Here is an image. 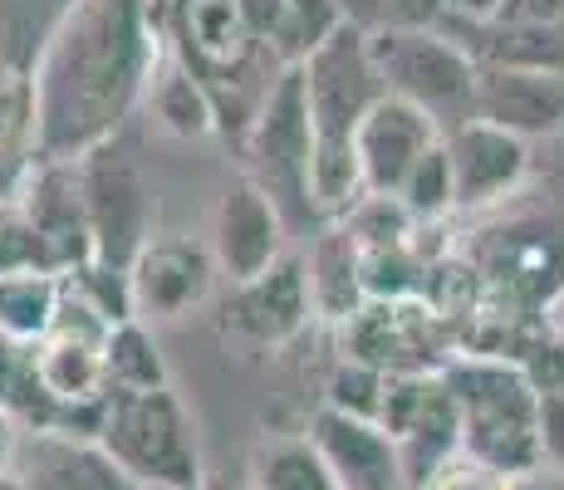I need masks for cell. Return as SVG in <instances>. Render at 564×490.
<instances>
[{"instance_id": "10", "label": "cell", "mask_w": 564, "mask_h": 490, "mask_svg": "<svg viewBox=\"0 0 564 490\" xmlns=\"http://www.w3.org/2000/svg\"><path fill=\"white\" fill-rule=\"evenodd\" d=\"M212 265L216 275H226L231 285H251L270 265L290 255L285 250V206L275 202L251 172L226 182L221 202L212 216Z\"/></svg>"}, {"instance_id": "9", "label": "cell", "mask_w": 564, "mask_h": 490, "mask_svg": "<svg viewBox=\"0 0 564 490\" xmlns=\"http://www.w3.org/2000/svg\"><path fill=\"white\" fill-rule=\"evenodd\" d=\"M339 358L373 373H437L447 363V324L422 300H364L339 324Z\"/></svg>"}, {"instance_id": "42", "label": "cell", "mask_w": 564, "mask_h": 490, "mask_svg": "<svg viewBox=\"0 0 564 490\" xmlns=\"http://www.w3.org/2000/svg\"><path fill=\"white\" fill-rule=\"evenodd\" d=\"M0 490H20V486L15 481H0Z\"/></svg>"}, {"instance_id": "11", "label": "cell", "mask_w": 564, "mask_h": 490, "mask_svg": "<svg viewBox=\"0 0 564 490\" xmlns=\"http://www.w3.org/2000/svg\"><path fill=\"white\" fill-rule=\"evenodd\" d=\"M10 196L25 211L30 231L40 236L54 275L89 265V216H84V192H79V157H30L25 172L10 182Z\"/></svg>"}, {"instance_id": "29", "label": "cell", "mask_w": 564, "mask_h": 490, "mask_svg": "<svg viewBox=\"0 0 564 490\" xmlns=\"http://www.w3.org/2000/svg\"><path fill=\"white\" fill-rule=\"evenodd\" d=\"M339 226L354 236V246H359V250L412 246V231H417V221L408 216V206L398 202V196H378V192H364L359 202L349 206V216H344Z\"/></svg>"}, {"instance_id": "8", "label": "cell", "mask_w": 564, "mask_h": 490, "mask_svg": "<svg viewBox=\"0 0 564 490\" xmlns=\"http://www.w3.org/2000/svg\"><path fill=\"white\" fill-rule=\"evenodd\" d=\"M246 157H251V177L275 196L280 206L300 202L310 211V162H314V128L305 104V74L300 64L280 69L260 98L251 128H246Z\"/></svg>"}, {"instance_id": "38", "label": "cell", "mask_w": 564, "mask_h": 490, "mask_svg": "<svg viewBox=\"0 0 564 490\" xmlns=\"http://www.w3.org/2000/svg\"><path fill=\"white\" fill-rule=\"evenodd\" d=\"M452 6V15H462L466 25H486V20L496 15V6H501V0H447Z\"/></svg>"}, {"instance_id": "26", "label": "cell", "mask_w": 564, "mask_h": 490, "mask_svg": "<svg viewBox=\"0 0 564 490\" xmlns=\"http://www.w3.org/2000/svg\"><path fill=\"white\" fill-rule=\"evenodd\" d=\"M398 202L408 206V216L417 226H432V221H452L457 216V177H452V152H447V138L432 143L412 162V172L398 187Z\"/></svg>"}, {"instance_id": "14", "label": "cell", "mask_w": 564, "mask_h": 490, "mask_svg": "<svg viewBox=\"0 0 564 490\" xmlns=\"http://www.w3.org/2000/svg\"><path fill=\"white\" fill-rule=\"evenodd\" d=\"M319 466L329 471V481L339 490H403V466H398V446L378 422L339 412L329 402H319L310 417V427L300 432Z\"/></svg>"}, {"instance_id": "5", "label": "cell", "mask_w": 564, "mask_h": 490, "mask_svg": "<svg viewBox=\"0 0 564 490\" xmlns=\"http://www.w3.org/2000/svg\"><path fill=\"white\" fill-rule=\"evenodd\" d=\"M79 192H84V216H89L94 265L128 275L133 255L158 236L153 231L158 202L153 187H148L143 162L123 143V133L79 157Z\"/></svg>"}, {"instance_id": "21", "label": "cell", "mask_w": 564, "mask_h": 490, "mask_svg": "<svg viewBox=\"0 0 564 490\" xmlns=\"http://www.w3.org/2000/svg\"><path fill=\"white\" fill-rule=\"evenodd\" d=\"M305 265V290H310V309L314 319L334 324L339 329L354 309L364 304V285H359V246L344 231L339 221L324 226V236L310 246V255L300 260Z\"/></svg>"}, {"instance_id": "41", "label": "cell", "mask_w": 564, "mask_h": 490, "mask_svg": "<svg viewBox=\"0 0 564 490\" xmlns=\"http://www.w3.org/2000/svg\"><path fill=\"white\" fill-rule=\"evenodd\" d=\"M545 486L550 490H564V476H545Z\"/></svg>"}, {"instance_id": "27", "label": "cell", "mask_w": 564, "mask_h": 490, "mask_svg": "<svg viewBox=\"0 0 564 490\" xmlns=\"http://www.w3.org/2000/svg\"><path fill=\"white\" fill-rule=\"evenodd\" d=\"M359 285L364 300H422L427 265L412 255V246L359 250Z\"/></svg>"}, {"instance_id": "40", "label": "cell", "mask_w": 564, "mask_h": 490, "mask_svg": "<svg viewBox=\"0 0 564 490\" xmlns=\"http://www.w3.org/2000/svg\"><path fill=\"white\" fill-rule=\"evenodd\" d=\"M506 490H550V486H545V471H530V476H511Z\"/></svg>"}, {"instance_id": "25", "label": "cell", "mask_w": 564, "mask_h": 490, "mask_svg": "<svg viewBox=\"0 0 564 490\" xmlns=\"http://www.w3.org/2000/svg\"><path fill=\"white\" fill-rule=\"evenodd\" d=\"M35 157V94L30 74L0 59V182L20 177Z\"/></svg>"}, {"instance_id": "7", "label": "cell", "mask_w": 564, "mask_h": 490, "mask_svg": "<svg viewBox=\"0 0 564 490\" xmlns=\"http://www.w3.org/2000/svg\"><path fill=\"white\" fill-rule=\"evenodd\" d=\"M104 334H108L104 314L64 285L59 319H54V329L45 339L30 348V368H35V383L54 407V422L84 417V412L104 407V398H108Z\"/></svg>"}, {"instance_id": "20", "label": "cell", "mask_w": 564, "mask_h": 490, "mask_svg": "<svg viewBox=\"0 0 564 490\" xmlns=\"http://www.w3.org/2000/svg\"><path fill=\"white\" fill-rule=\"evenodd\" d=\"M148 113L158 118V128L167 138H182V143H202L221 128V108H216V94L212 84L182 59L177 50L162 59V69L153 74L148 84Z\"/></svg>"}, {"instance_id": "3", "label": "cell", "mask_w": 564, "mask_h": 490, "mask_svg": "<svg viewBox=\"0 0 564 490\" xmlns=\"http://www.w3.org/2000/svg\"><path fill=\"white\" fill-rule=\"evenodd\" d=\"M442 383L452 388L462 412V456L481 461L496 476L540 471L535 442V402L540 392L511 358L491 353H452L442 363Z\"/></svg>"}, {"instance_id": "35", "label": "cell", "mask_w": 564, "mask_h": 490, "mask_svg": "<svg viewBox=\"0 0 564 490\" xmlns=\"http://www.w3.org/2000/svg\"><path fill=\"white\" fill-rule=\"evenodd\" d=\"M422 490H506V476L486 471V466L471 461V456H452Z\"/></svg>"}, {"instance_id": "28", "label": "cell", "mask_w": 564, "mask_h": 490, "mask_svg": "<svg viewBox=\"0 0 564 490\" xmlns=\"http://www.w3.org/2000/svg\"><path fill=\"white\" fill-rule=\"evenodd\" d=\"M0 407L20 422V427H54V407L45 402V392L35 383L30 368V348L0 339Z\"/></svg>"}, {"instance_id": "37", "label": "cell", "mask_w": 564, "mask_h": 490, "mask_svg": "<svg viewBox=\"0 0 564 490\" xmlns=\"http://www.w3.org/2000/svg\"><path fill=\"white\" fill-rule=\"evenodd\" d=\"M20 437H25V427H20V422L10 417L6 407H0V481H10V466H15Z\"/></svg>"}, {"instance_id": "43", "label": "cell", "mask_w": 564, "mask_h": 490, "mask_svg": "<svg viewBox=\"0 0 564 490\" xmlns=\"http://www.w3.org/2000/svg\"><path fill=\"white\" fill-rule=\"evenodd\" d=\"M246 490H251V486H246Z\"/></svg>"}, {"instance_id": "32", "label": "cell", "mask_w": 564, "mask_h": 490, "mask_svg": "<svg viewBox=\"0 0 564 490\" xmlns=\"http://www.w3.org/2000/svg\"><path fill=\"white\" fill-rule=\"evenodd\" d=\"M535 442H540V471L564 476V388L540 392V402H535Z\"/></svg>"}, {"instance_id": "31", "label": "cell", "mask_w": 564, "mask_h": 490, "mask_svg": "<svg viewBox=\"0 0 564 490\" xmlns=\"http://www.w3.org/2000/svg\"><path fill=\"white\" fill-rule=\"evenodd\" d=\"M383 378H388V373H373V368L339 363V373L329 378V392H324V402H329V407H339V412H354V417H368V422H373L378 392H383Z\"/></svg>"}, {"instance_id": "22", "label": "cell", "mask_w": 564, "mask_h": 490, "mask_svg": "<svg viewBox=\"0 0 564 490\" xmlns=\"http://www.w3.org/2000/svg\"><path fill=\"white\" fill-rule=\"evenodd\" d=\"M256 45L275 54L280 69L300 64L305 54L339 25V6L334 0H246Z\"/></svg>"}, {"instance_id": "12", "label": "cell", "mask_w": 564, "mask_h": 490, "mask_svg": "<svg viewBox=\"0 0 564 490\" xmlns=\"http://www.w3.org/2000/svg\"><path fill=\"white\" fill-rule=\"evenodd\" d=\"M212 250L192 236H153L128 265V309L143 324L187 319L212 300Z\"/></svg>"}, {"instance_id": "18", "label": "cell", "mask_w": 564, "mask_h": 490, "mask_svg": "<svg viewBox=\"0 0 564 490\" xmlns=\"http://www.w3.org/2000/svg\"><path fill=\"white\" fill-rule=\"evenodd\" d=\"M452 152V177H457V211H481L506 196L520 192V182L530 177V143H520L516 133L481 118H466L447 133Z\"/></svg>"}, {"instance_id": "2", "label": "cell", "mask_w": 564, "mask_h": 490, "mask_svg": "<svg viewBox=\"0 0 564 490\" xmlns=\"http://www.w3.org/2000/svg\"><path fill=\"white\" fill-rule=\"evenodd\" d=\"M305 74V104L314 128V162H310V211L324 226L344 221L349 206L364 196L359 162H354V128L368 113L383 79L368 59V40L354 25H334L329 35L300 59Z\"/></svg>"}, {"instance_id": "16", "label": "cell", "mask_w": 564, "mask_h": 490, "mask_svg": "<svg viewBox=\"0 0 564 490\" xmlns=\"http://www.w3.org/2000/svg\"><path fill=\"white\" fill-rule=\"evenodd\" d=\"M471 118L506 128L520 143L555 138L564 128V74L511 69V64H476Z\"/></svg>"}, {"instance_id": "33", "label": "cell", "mask_w": 564, "mask_h": 490, "mask_svg": "<svg viewBox=\"0 0 564 490\" xmlns=\"http://www.w3.org/2000/svg\"><path fill=\"white\" fill-rule=\"evenodd\" d=\"M452 6L447 0H388L383 20L373 30H403V35H427V30H447Z\"/></svg>"}, {"instance_id": "6", "label": "cell", "mask_w": 564, "mask_h": 490, "mask_svg": "<svg viewBox=\"0 0 564 490\" xmlns=\"http://www.w3.org/2000/svg\"><path fill=\"white\" fill-rule=\"evenodd\" d=\"M368 59H373L383 94H398L408 104L427 108L432 118H471L476 94V59L452 30L403 35V30H364Z\"/></svg>"}, {"instance_id": "15", "label": "cell", "mask_w": 564, "mask_h": 490, "mask_svg": "<svg viewBox=\"0 0 564 490\" xmlns=\"http://www.w3.org/2000/svg\"><path fill=\"white\" fill-rule=\"evenodd\" d=\"M310 324H314V309H310V290H305V265H300L295 255L270 265L251 285H231L226 329L241 344L260 348V353L290 348Z\"/></svg>"}, {"instance_id": "4", "label": "cell", "mask_w": 564, "mask_h": 490, "mask_svg": "<svg viewBox=\"0 0 564 490\" xmlns=\"http://www.w3.org/2000/svg\"><path fill=\"white\" fill-rule=\"evenodd\" d=\"M94 442L133 486L148 490H202L197 432L172 388L108 392Z\"/></svg>"}, {"instance_id": "13", "label": "cell", "mask_w": 564, "mask_h": 490, "mask_svg": "<svg viewBox=\"0 0 564 490\" xmlns=\"http://www.w3.org/2000/svg\"><path fill=\"white\" fill-rule=\"evenodd\" d=\"M442 138L447 133H442V123L427 108L408 104L398 94H378L368 104V113L359 118V128H354V162H359L364 192L398 196L412 162L432 143H442Z\"/></svg>"}, {"instance_id": "17", "label": "cell", "mask_w": 564, "mask_h": 490, "mask_svg": "<svg viewBox=\"0 0 564 490\" xmlns=\"http://www.w3.org/2000/svg\"><path fill=\"white\" fill-rule=\"evenodd\" d=\"M10 481L20 490H133L89 432L69 427H30L20 437Z\"/></svg>"}, {"instance_id": "36", "label": "cell", "mask_w": 564, "mask_h": 490, "mask_svg": "<svg viewBox=\"0 0 564 490\" xmlns=\"http://www.w3.org/2000/svg\"><path fill=\"white\" fill-rule=\"evenodd\" d=\"M334 6H339V20H344V25H354V30H373L378 20H383L388 0H334Z\"/></svg>"}, {"instance_id": "39", "label": "cell", "mask_w": 564, "mask_h": 490, "mask_svg": "<svg viewBox=\"0 0 564 490\" xmlns=\"http://www.w3.org/2000/svg\"><path fill=\"white\" fill-rule=\"evenodd\" d=\"M545 324H550V339H555L564 348V285L555 290V300H550V309H545Z\"/></svg>"}, {"instance_id": "30", "label": "cell", "mask_w": 564, "mask_h": 490, "mask_svg": "<svg viewBox=\"0 0 564 490\" xmlns=\"http://www.w3.org/2000/svg\"><path fill=\"white\" fill-rule=\"evenodd\" d=\"M15 270H50L40 236L30 231L25 211L15 206V196L0 192V280L15 275Z\"/></svg>"}, {"instance_id": "23", "label": "cell", "mask_w": 564, "mask_h": 490, "mask_svg": "<svg viewBox=\"0 0 564 490\" xmlns=\"http://www.w3.org/2000/svg\"><path fill=\"white\" fill-rule=\"evenodd\" d=\"M64 275L54 270H15L0 280V339L35 348L59 319Z\"/></svg>"}, {"instance_id": "19", "label": "cell", "mask_w": 564, "mask_h": 490, "mask_svg": "<svg viewBox=\"0 0 564 490\" xmlns=\"http://www.w3.org/2000/svg\"><path fill=\"white\" fill-rule=\"evenodd\" d=\"M177 54L202 79H231L256 59V30L246 0H177Z\"/></svg>"}, {"instance_id": "1", "label": "cell", "mask_w": 564, "mask_h": 490, "mask_svg": "<svg viewBox=\"0 0 564 490\" xmlns=\"http://www.w3.org/2000/svg\"><path fill=\"white\" fill-rule=\"evenodd\" d=\"M177 0H69L30 74L35 157H84L123 133L128 113L177 50Z\"/></svg>"}, {"instance_id": "24", "label": "cell", "mask_w": 564, "mask_h": 490, "mask_svg": "<svg viewBox=\"0 0 564 490\" xmlns=\"http://www.w3.org/2000/svg\"><path fill=\"white\" fill-rule=\"evenodd\" d=\"M104 368H108V392H158L167 383V363L153 324L143 319H118L104 334Z\"/></svg>"}, {"instance_id": "34", "label": "cell", "mask_w": 564, "mask_h": 490, "mask_svg": "<svg viewBox=\"0 0 564 490\" xmlns=\"http://www.w3.org/2000/svg\"><path fill=\"white\" fill-rule=\"evenodd\" d=\"M486 25H501V30H560L564 25V0H501Z\"/></svg>"}]
</instances>
